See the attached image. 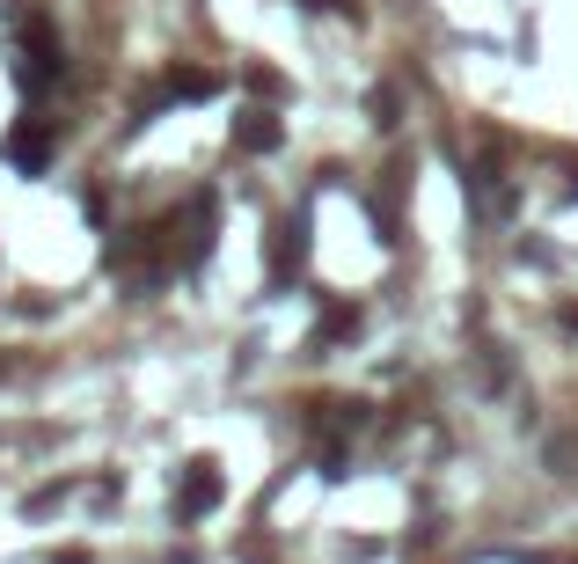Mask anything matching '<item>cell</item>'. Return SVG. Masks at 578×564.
Wrapping results in <instances>:
<instances>
[{
	"mask_svg": "<svg viewBox=\"0 0 578 564\" xmlns=\"http://www.w3.org/2000/svg\"><path fill=\"white\" fill-rule=\"evenodd\" d=\"M220 491H227V484H220V469H213V462H184V484H176V514H184V520L213 514Z\"/></svg>",
	"mask_w": 578,
	"mask_h": 564,
	"instance_id": "obj_1",
	"label": "cell"
},
{
	"mask_svg": "<svg viewBox=\"0 0 578 564\" xmlns=\"http://www.w3.org/2000/svg\"><path fill=\"white\" fill-rule=\"evenodd\" d=\"M169 96H184V103L213 96V74H198V67H184V74H169Z\"/></svg>",
	"mask_w": 578,
	"mask_h": 564,
	"instance_id": "obj_5",
	"label": "cell"
},
{
	"mask_svg": "<svg viewBox=\"0 0 578 564\" xmlns=\"http://www.w3.org/2000/svg\"><path fill=\"white\" fill-rule=\"evenodd\" d=\"M59 67H67V59H59V37H51V23L37 15V23H30V81H51Z\"/></svg>",
	"mask_w": 578,
	"mask_h": 564,
	"instance_id": "obj_3",
	"label": "cell"
},
{
	"mask_svg": "<svg viewBox=\"0 0 578 564\" xmlns=\"http://www.w3.org/2000/svg\"><path fill=\"white\" fill-rule=\"evenodd\" d=\"M235 148L241 154H271L279 148V118H271V110H241L235 118Z\"/></svg>",
	"mask_w": 578,
	"mask_h": 564,
	"instance_id": "obj_2",
	"label": "cell"
},
{
	"mask_svg": "<svg viewBox=\"0 0 578 564\" xmlns=\"http://www.w3.org/2000/svg\"><path fill=\"white\" fill-rule=\"evenodd\" d=\"M8 162H15V169H45V132H37V125H23V132L8 140Z\"/></svg>",
	"mask_w": 578,
	"mask_h": 564,
	"instance_id": "obj_4",
	"label": "cell"
}]
</instances>
